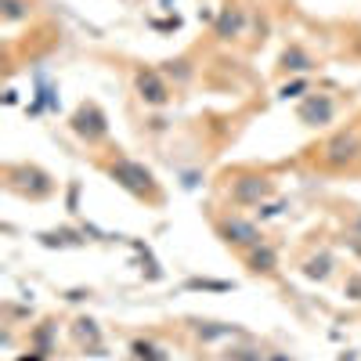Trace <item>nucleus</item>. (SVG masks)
<instances>
[{"mask_svg": "<svg viewBox=\"0 0 361 361\" xmlns=\"http://www.w3.org/2000/svg\"><path fill=\"white\" fill-rule=\"evenodd\" d=\"M113 177H119V185L134 188L137 196H145V191L152 188V174L141 170V166H134V163H119V166H113Z\"/></svg>", "mask_w": 361, "mask_h": 361, "instance_id": "1", "label": "nucleus"}, {"mask_svg": "<svg viewBox=\"0 0 361 361\" xmlns=\"http://www.w3.org/2000/svg\"><path fill=\"white\" fill-rule=\"evenodd\" d=\"M311 116H318V119H329L332 116V105L322 98V102H307L300 108V119H311Z\"/></svg>", "mask_w": 361, "mask_h": 361, "instance_id": "5", "label": "nucleus"}, {"mask_svg": "<svg viewBox=\"0 0 361 361\" xmlns=\"http://www.w3.org/2000/svg\"><path fill=\"white\" fill-rule=\"evenodd\" d=\"M137 87H141V98L152 102V105H163L166 102V87H163V80L156 73H141L137 76Z\"/></svg>", "mask_w": 361, "mask_h": 361, "instance_id": "2", "label": "nucleus"}, {"mask_svg": "<svg viewBox=\"0 0 361 361\" xmlns=\"http://www.w3.org/2000/svg\"><path fill=\"white\" fill-rule=\"evenodd\" d=\"M354 152H358V141L343 134V137H336V141L329 145V159L332 163H343V159H354Z\"/></svg>", "mask_w": 361, "mask_h": 361, "instance_id": "4", "label": "nucleus"}, {"mask_svg": "<svg viewBox=\"0 0 361 361\" xmlns=\"http://www.w3.org/2000/svg\"><path fill=\"white\" fill-rule=\"evenodd\" d=\"M271 264H275V253H271V249L253 253V271H271Z\"/></svg>", "mask_w": 361, "mask_h": 361, "instance_id": "6", "label": "nucleus"}, {"mask_svg": "<svg viewBox=\"0 0 361 361\" xmlns=\"http://www.w3.org/2000/svg\"><path fill=\"white\" fill-rule=\"evenodd\" d=\"M224 235H228V242H239V246H249V242L260 239L257 228L253 224H242V220H231V224L224 228Z\"/></svg>", "mask_w": 361, "mask_h": 361, "instance_id": "3", "label": "nucleus"}, {"mask_svg": "<svg viewBox=\"0 0 361 361\" xmlns=\"http://www.w3.org/2000/svg\"><path fill=\"white\" fill-rule=\"evenodd\" d=\"M239 25H242V11L231 19V11L224 15V22H220V36H228V33H239Z\"/></svg>", "mask_w": 361, "mask_h": 361, "instance_id": "7", "label": "nucleus"}]
</instances>
